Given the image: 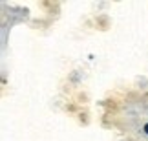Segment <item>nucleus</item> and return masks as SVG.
<instances>
[{
	"label": "nucleus",
	"instance_id": "1",
	"mask_svg": "<svg viewBox=\"0 0 148 141\" xmlns=\"http://www.w3.org/2000/svg\"><path fill=\"white\" fill-rule=\"evenodd\" d=\"M143 130H145V134H148V123L145 125V128H143Z\"/></svg>",
	"mask_w": 148,
	"mask_h": 141
}]
</instances>
